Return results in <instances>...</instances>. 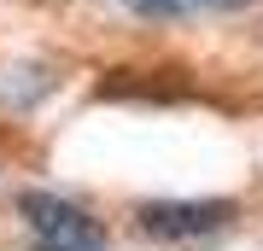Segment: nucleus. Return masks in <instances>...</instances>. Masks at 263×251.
Returning a JSON list of instances; mask_svg holds the SVG:
<instances>
[{"label":"nucleus","mask_w":263,"mask_h":251,"mask_svg":"<svg viewBox=\"0 0 263 251\" xmlns=\"http://www.w3.org/2000/svg\"><path fill=\"white\" fill-rule=\"evenodd\" d=\"M234 216L240 210L228 199H152V205L135 210V228L152 245H205L234 228Z\"/></svg>","instance_id":"nucleus-1"},{"label":"nucleus","mask_w":263,"mask_h":251,"mask_svg":"<svg viewBox=\"0 0 263 251\" xmlns=\"http://www.w3.org/2000/svg\"><path fill=\"white\" fill-rule=\"evenodd\" d=\"M211 6H240V0H211Z\"/></svg>","instance_id":"nucleus-4"},{"label":"nucleus","mask_w":263,"mask_h":251,"mask_svg":"<svg viewBox=\"0 0 263 251\" xmlns=\"http://www.w3.org/2000/svg\"><path fill=\"white\" fill-rule=\"evenodd\" d=\"M181 6H187V0H135V12H152V18H158V12H170V18H176Z\"/></svg>","instance_id":"nucleus-3"},{"label":"nucleus","mask_w":263,"mask_h":251,"mask_svg":"<svg viewBox=\"0 0 263 251\" xmlns=\"http://www.w3.org/2000/svg\"><path fill=\"white\" fill-rule=\"evenodd\" d=\"M18 216H24V228L35 234L41 251H105V228L82 205H70V199H59V193L29 187L18 199Z\"/></svg>","instance_id":"nucleus-2"}]
</instances>
